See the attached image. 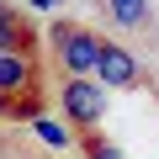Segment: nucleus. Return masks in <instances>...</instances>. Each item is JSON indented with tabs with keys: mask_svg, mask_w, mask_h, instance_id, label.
I'll use <instances>...</instances> for the list:
<instances>
[{
	"mask_svg": "<svg viewBox=\"0 0 159 159\" xmlns=\"http://www.w3.org/2000/svg\"><path fill=\"white\" fill-rule=\"evenodd\" d=\"M48 43H53L58 64L69 69V80H96V64H101V53H106V43H101L96 32L74 27V21H53V27H48Z\"/></svg>",
	"mask_w": 159,
	"mask_h": 159,
	"instance_id": "f257e3e1",
	"label": "nucleus"
},
{
	"mask_svg": "<svg viewBox=\"0 0 159 159\" xmlns=\"http://www.w3.org/2000/svg\"><path fill=\"white\" fill-rule=\"evenodd\" d=\"M58 106L74 127H96L106 117V96H101V80H64L58 90Z\"/></svg>",
	"mask_w": 159,
	"mask_h": 159,
	"instance_id": "f03ea898",
	"label": "nucleus"
},
{
	"mask_svg": "<svg viewBox=\"0 0 159 159\" xmlns=\"http://www.w3.org/2000/svg\"><path fill=\"white\" fill-rule=\"evenodd\" d=\"M96 80H101V85H133V80H138V58H133L127 48L106 43V53H101V64H96Z\"/></svg>",
	"mask_w": 159,
	"mask_h": 159,
	"instance_id": "7ed1b4c3",
	"label": "nucleus"
},
{
	"mask_svg": "<svg viewBox=\"0 0 159 159\" xmlns=\"http://www.w3.org/2000/svg\"><path fill=\"white\" fill-rule=\"evenodd\" d=\"M27 85H32L27 53H0V96H21Z\"/></svg>",
	"mask_w": 159,
	"mask_h": 159,
	"instance_id": "20e7f679",
	"label": "nucleus"
},
{
	"mask_svg": "<svg viewBox=\"0 0 159 159\" xmlns=\"http://www.w3.org/2000/svg\"><path fill=\"white\" fill-rule=\"evenodd\" d=\"M117 27H148V0H106Z\"/></svg>",
	"mask_w": 159,
	"mask_h": 159,
	"instance_id": "39448f33",
	"label": "nucleus"
},
{
	"mask_svg": "<svg viewBox=\"0 0 159 159\" xmlns=\"http://www.w3.org/2000/svg\"><path fill=\"white\" fill-rule=\"evenodd\" d=\"M21 43H27L21 37V16L0 0V53H21Z\"/></svg>",
	"mask_w": 159,
	"mask_h": 159,
	"instance_id": "423d86ee",
	"label": "nucleus"
},
{
	"mask_svg": "<svg viewBox=\"0 0 159 159\" xmlns=\"http://www.w3.org/2000/svg\"><path fill=\"white\" fill-rule=\"evenodd\" d=\"M32 127H37V138H43L48 148H64V143L74 138V133H69V122H53V117H37Z\"/></svg>",
	"mask_w": 159,
	"mask_h": 159,
	"instance_id": "0eeeda50",
	"label": "nucleus"
},
{
	"mask_svg": "<svg viewBox=\"0 0 159 159\" xmlns=\"http://www.w3.org/2000/svg\"><path fill=\"white\" fill-rule=\"evenodd\" d=\"M85 159H127V154H122L117 143H106V138H90V143H85Z\"/></svg>",
	"mask_w": 159,
	"mask_h": 159,
	"instance_id": "6e6552de",
	"label": "nucleus"
},
{
	"mask_svg": "<svg viewBox=\"0 0 159 159\" xmlns=\"http://www.w3.org/2000/svg\"><path fill=\"white\" fill-rule=\"evenodd\" d=\"M6 111H11V96H0V117H6Z\"/></svg>",
	"mask_w": 159,
	"mask_h": 159,
	"instance_id": "1a4fd4ad",
	"label": "nucleus"
},
{
	"mask_svg": "<svg viewBox=\"0 0 159 159\" xmlns=\"http://www.w3.org/2000/svg\"><path fill=\"white\" fill-rule=\"evenodd\" d=\"M32 6H37V11H48V6H53V0H32Z\"/></svg>",
	"mask_w": 159,
	"mask_h": 159,
	"instance_id": "9d476101",
	"label": "nucleus"
},
{
	"mask_svg": "<svg viewBox=\"0 0 159 159\" xmlns=\"http://www.w3.org/2000/svg\"><path fill=\"white\" fill-rule=\"evenodd\" d=\"M53 6H58V0H53Z\"/></svg>",
	"mask_w": 159,
	"mask_h": 159,
	"instance_id": "9b49d317",
	"label": "nucleus"
}]
</instances>
